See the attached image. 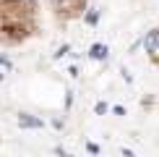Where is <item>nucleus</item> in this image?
Listing matches in <instances>:
<instances>
[{
  "label": "nucleus",
  "mask_w": 159,
  "mask_h": 157,
  "mask_svg": "<svg viewBox=\"0 0 159 157\" xmlns=\"http://www.w3.org/2000/svg\"><path fill=\"white\" fill-rule=\"evenodd\" d=\"M157 47H159V31H151V34L146 37V50L157 52Z\"/></svg>",
  "instance_id": "nucleus-1"
},
{
  "label": "nucleus",
  "mask_w": 159,
  "mask_h": 157,
  "mask_svg": "<svg viewBox=\"0 0 159 157\" xmlns=\"http://www.w3.org/2000/svg\"><path fill=\"white\" fill-rule=\"evenodd\" d=\"M89 55L97 58V60H104V58H107V47H104V45H94V47L89 50Z\"/></svg>",
  "instance_id": "nucleus-2"
},
{
  "label": "nucleus",
  "mask_w": 159,
  "mask_h": 157,
  "mask_svg": "<svg viewBox=\"0 0 159 157\" xmlns=\"http://www.w3.org/2000/svg\"><path fill=\"white\" fill-rule=\"evenodd\" d=\"M24 126H39V121H29V118H21Z\"/></svg>",
  "instance_id": "nucleus-3"
},
{
  "label": "nucleus",
  "mask_w": 159,
  "mask_h": 157,
  "mask_svg": "<svg viewBox=\"0 0 159 157\" xmlns=\"http://www.w3.org/2000/svg\"><path fill=\"white\" fill-rule=\"evenodd\" d=\"M97 18H99L97 13H89V16H86V21H89V24H97Z\"/></svg>",
  "instance_id": "nucleus-4"
}]
</instances>
